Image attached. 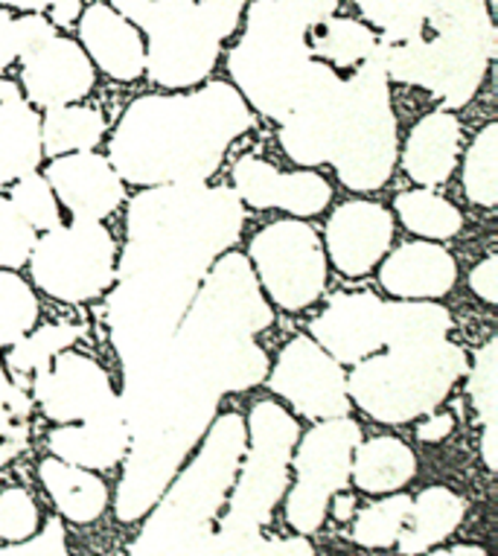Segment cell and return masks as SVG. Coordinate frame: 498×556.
Masks as SVG:
<instances>
[{
  "label": "cell",
  "mask_w": 498,
  "mask_h": 556,
  "mask_svg": "<svg viewBox=\"0 0 498 556\" xmlns=\"http://www.w3.org/2000/svg\"><path fill=\"white\" fill-rule=\"evenodd\" d=\"M245 431L248 455L239 464L234 486L227 493L225 516L216 525L231 530H263L289 486V464L300 426L283 405L263 400L248 414Z\"/></svg>",
  "instance_id": "cell-8"
},
{
  "label": "cell",
  "mask_w": 498,
  "mask_h": 556,
  "mask_svg": "<svg viewBox=\"0 0 498 556\" xmlns=\"http://www.w3.org/2000/svg\"><path fill=\"white\" fill-rule=\"evenodd\" d=\"M452 414H435V410H432V414H426V420L418 426V438L423 440V443H440V440H446L452 434Z\"/></svg>",
  "instance_id": "cell-50"
},
{
  "label": "cell",
  "mask_w": 498,
  "mask_h": 556,
  "mask_svg": "<svg viewBox=\"0 0 498 556\" xmlns=\"http://www.w3.org/2000/svg\"><path fill=\"white\" fill-rule=\"evenodd\" d=\"M38 320L36 292L10 268H0V346H12Z\"/></svg>",
  "instance_id": "cell-39"
},
{
  "label": "cell",
  "mask_w": 498,
  "mask_h": 556,
  "mask_svg": "<svg viewBox=\"0 0 498 556\" xmlns=\"http://www.w3.org/2000/svg\"><path fill=\"white\" fill-rule=\"evenodd\" d=\"M254 126V114L231 83L190 93H152L123 111L111 131L109 161L135 187L199 184L225 161L234 140Z\"/></svg>",
  "instance_id": "cell-1"
},
{
  "label": "cell",
  "mask_w": 498,
  "mask_h": 556,
  "mask_svg": "<svg viewBox=\"0 0 498 556\" xmlns=\"http://www.w3.org/2000/svg\"><path fill=\"white\" fill-rule=\"evenodd\" d=\"M418 475V455L397 438H373L353 448L350 478L362 493L388 495Z\"/></svg>",
  "instance_id": "cell-28"
},
{
  "label": "cell",
  "mask_w": 498,
  "mask_h": 556,
  "mask_svg": "<svg viewBox=\"0 0 498 556\" xmlns=\"http://www.w3.org/2000/svg\"><path fill=\"white\" fill-rule=\"evenodd\" d=\"M269 388L307 420L350 417L347 376L336 358L307 336L291 338L269 370Z\"/></svg>",
  "instance_id": "cell-12"
},
{
  "label": "cell",
  "mask_w": 498,
  "mask_h": 556,
  "mask_svg": "<svg viewBox=\"0 0 498 556\" xmlns=\"http://www.w3.org/2000/svg\"><path fill=\"white\" fill-rule=\"evenodd\" d=\"M21 55V27L18 18L7 7H0V74L18 62Z\"/></svg>",
  "instance_id": "cell-48"
},
{
  "label": "cell",
  "mask_w": 498,
  "mask_h": 556,
  "mask_svg": "<svg viewBox=\"0 0 498 556\" xmlns=\"http://www.w3.org/2000/svg\"><path fill=\"white\" fill-rule=\"evenodd\" d=\"M498 344L496 338H489L487 344L481 346L472 362L470 382H466V393H470L472 408L478 414V420L484 426H496V408H498V374H496Z\"/></svg>",
  "instance_id": "cell-41"
},
{
  "label": "cell",
  "mask_w": 498,
  "mask_h": 556,
  "mask_svg": "<svg viewBox=\"0 0 498 556\" xmlns=\"http://www.w3.org/2000/svg\"><path fill=\"white\" fill-rule=\"evenodd\" d=\"M309 33L281 0H248L245 33L227 55L234 88L248 109L277 123L289 117L315 67Z\"/></svg>",
  "instance_id": "cell-5"
},
{
  "label": "cell",
  "mask_w": 498,
  "mask_h": 556,
  "mask_svg": "<svg viewBox=\"0 0 498 556\" xmlns=\"http://www.w3.org/2000/svg\"><path fill=\"white\" fill-rule=\"evenodd\" d=\"M362 443V429L350 417H329L298 438L295 475L298 481L286 498V521L300 536L315 533L324 525L333 495L347 490L353 448Z\"/></svg>",
  "instance_id": "cell-10"
},
{
  "label": "cell",
  "mask_w": 498,
  "mask_h": 556,
  "mask_svg": "<svg viewBox=\"0 0 498 556\" xmlns=\"http://www.w3.org/2000/svg\"><path fill=\"white\" fill-rule=\"evenodd\" d=\"M390 83L414 85L446 109H463L478 93L496 55V24L487 0H426L423 33L385 45Z\"/></svg>",
  "instance_id": "cell-2"
},
{
  "label": "cell",
  "mask_w": 498,
  "mask_h": 556,
  "mask_svg": "<svg viewBox=\"0 0 498 556\" xmlns=\"http://www.w3.org/2000/svg\"><path fill=\"white\" fill-rule=\"evenodd\" d=\"M201 10L208 12L210 21L216 24V29L222 33V38H231L242 21L245 3L248 0H196Z\"/></svg>",
  "instance_id": "cell-46"
},
{
  "label": "cell",
  "mask_w": 498,
  "mask_h": 556,
  "mask_svg": "<svg viewBox=\"0 0 498 556\" xmlns=\"http://www.w3.org/2000/svg\"><path fill=\"white\" fill-rule=\"evenodd\" d=\"M397 140L385 50L376 45L345 79V100L326 164H333L347 190H379L397 166Z\"/></svg>",
  "instance_id": "cell-7"
},
{
  "label": "cell",
  "mask_w": 498,
  "mask_h": 556,
  "mask_svg": "<svg viewBox=\"0 0 498 556\" xmlns=\"http://www.w3.org/2000/svg\"><path fill=\"white\" fill-rule=\"evenodd\" d=\"M199 455L182 466L126 556H208L222 504L245 457L248 431L239 414L210 422Z\"/></svg>",
  "instance_id": "cell-3"
},
{
  "label": "cell",
  "mask_w": 498,
  "mask_h": 556,
  "mask_svg": "<svg viewBox=\"0 0 498 556\" xmlns=\"http://www.w3.org/2000/svg\"><path fill=\"white\" fill-rule=\"evenodd\" d=\"M432 556H487L478 547H455V551H444V554H432Z\"/></svg>",
  "instance_id": "cell-55"
},
{
  "label": "cell",
  "mask_w": 498,
  "mask_h": 556,
  "mask_svg": "<svg viewBox=\"0 0 498 556\" xmlns=\"http://www.w3.org/2000/svg\"><path fill=\"white\" fill-rule=\"evenodd\" d=\"M55 0H0V7L7 10H21V12H45L53 7Z\"/></svg>",
  "instance_id": "cell-53"
},
{
  "label": "cell",
  "mask_w": 498,
  "mask_h": 556,
  "mask_svg": "<svg viewBox=\"0 0 498 556\" xmlns=\"http://www.w3.org/2000/svg\"><path fill=\"white\" fill-rule=\"evenodd\" d=\"M10 201L12 207L21 213V219L27 222L33 230L45 233V230L55 228L62 222V216H59V201H55L45 175L29 173L24 178H18L15 187H12Z\"/></svg>",
  "instance_id": "cell-40"
},
{
  "label": "cell",
  "mask_w": 498,
  "mask_h": 556,
  "mask_svg": "<svg viewBox=\"0 0 498 556\" xmlns=\"http://www.w3.org/2000/svg\"><path fill=\"white\" fill-rule=\"evenodd\" d=\"M461 149V123L452 111H432L411 128L402 149V169L420 187L444 184Z\"/></svg>",
  "instance_id": "cell-25"
},
{
  "label": "cell",
  "mask_w": 498,
  "mask_h": 556,
  "mask_svg": "<svg viewBox=\"0 0 498 556\" xmlns=\"http://www.w3.org/2000/svg\"><path fill=\"white\" fill-rule=\"evenodd\" d=\"M333 510H336V519H350V513H353L356 502H353V495H347L345 490L341 493L333 495Z\"/></svg>",
  "instance_id": "cell-54"
},
{
  "label": "cell",
  "mask_w": 498,
  "mask_h": 556,
  "mask_svg": "<svg viewBox=\"0 0 498 556\" xmlns=\"http://www.w3.org/2000/svg\"><path fill=\"white\" fill-rule=\"evenodd\" d=\"M0 556H71L64 542V528L59 519L47 521L41 533H33L24 542H10V547H0Z\"/></svg>",
  "instance_id": "cell-45"
},
{
  "label": "cell",
  "mask_w": 498,
  "mask_h": 556,
  "mask_svg": "<svg viewBox=\"0 0 498 556\" xmlns=\"http://www.w3.org/2000/svg\"><path fill=\"white\" fill-rule=\"evenodd\" d=\"M33 396L21 391L10 376L0 370V466L10 464L27 448Z\"/></svg>",
  "instance_id": "cell-38"
},
{
  "label": "cell",
  "mask_w": 498,
  "mask_h": 556,
  "mask_svg": "<svg viewBox=\"0 0 498 556\" xmlns=\"http://www.w3.org/2000/svg\"><path fill=\"white\" fill-rule=\"evenodd\" d=\"M210 554L213 556H315V547L309 545L307 536L291 539H269L263 530H213L210 539Z\"/></svg>",
  "instance_id": "cell-37"
},
{
  "label": "cell",
  "mask_w": 498,
  "mask_h": 556,
  "mask_svg": "<svg viewBox=\"0 0 498 556\" xmlns=\"http://www.w3.org/2000/svg\"><path fill=\"white\" fill-rule=\"evenodd\" d=\"M341 100L345 79L336 74V67L315 62L295 109L289 117L281 119V147L295 164L312 169L329 161Z\"/></svg>",
  "instance_id": "cell-15"
},
{
  "label": "cell",
  "mask_w": 498,
  "mask_h": 556,
  "mask_svg": "<svg viewBox=\"0 0 498 556\" xmlns=\"http://www.w3.org/2000/svg\"><path fill=\"white\" fill-rule=\"evenodd\" d=\"M24 97L38 109H59L85 100L97 85V71L88 53L73 38L55 33L50 41L21 55Z\"/></svg>",
  "instance_id": "cell-17"
},
{
  "label": "cell",
  "mask_w": 498,
  "mask_h": 556,
  "mask_svg": "<svg viewBox=\"0 0 498 556\" xmlns=\"http://www.w3.org/2000/svg\"><path fill=\"white\" fill-rule=\"evenodd\" d=\"M234 192L254 211H286L291 216H318L333 201V187L318 173H281L263 157L245 155L234 164Z\"/></svg>",
  "instance_id": "cell-18"
},
{
  "label": "cell",
  "mask_w": 498,
  "mask_h": 556,
  "mask_svg": "<svg viewBox=\"0 0 498 556\" xmlns=\"http://www.w3.org/2000/svg\"><path fill=\"white\" fill-rule=\"evenodd\" d=\"M33 280L45 294L64 303L100 298L117 277V242L100 222L73 219L36 239L29 254Z\"/></svg>",
  "instance_id": "cell-9"
},
{
  "label": "cell",
  "mask_w": 498,
  "mask_h": 556,
  "mask_svg": "<svg viewBox=\"0 0 498 556\" xmlns=\"http://www.w3.org/2000/svg\"><path fill=\"white\" fill-rule=\"evenodd\" d=\"M463 346L444 341L388 346L385 353L356 362L347 376V393L373 422L402 426L420 420L446 400L455 382L466 376Z\"/></svg>",
  "instance_id": "cell-6"
},
{
  "label": "cell",
  "mask_w": 498,
  "mask_h": 556,
  "mask_svg": "<svg viewBox=\"0 0 498 556\" xmlns=\"http://www.w3.org/2000/svg\"><path fill=\"white\" fill-rule=\"evenodd\" d=\"M38 478L45 483L50 502L59 507V516L67 521L91 525L109 507V486L91 469L64 464L59 457H47L38 466Z\"/></svg>",
  "instance_id": "cell-26"
},
{
  "label": "cell",
  "mask_w": 498,
  "mask_h": 556,
  "mask_svg": "<svg viewBox=\"0 0 498 556\" xmlns=\"http://www.w3.org/2000/svg\"><path fill=\"white\" fill-rule=\"evenodd\" d=\"M466 516V502L446 486H428L418 498H411V510L397 545L402 556H420L449 539L461 528Z\"/></svg>",
  "instance_id": "cell-27"
},
{
  "label": "cell",
  "mask_w": 498,
  "mask_h": 556,
  "mask_svg": "<svg viewBox=\"0 0 498 556\" xmlns=\"http://www.w3.org/2000/svg\"><path fill=\"white\" fill-rule=\"evenodd\" d=\"M38 530V507L36 498L21 490L7 486L0 493V539L3 542H24Z\"/></svg>",
  "instance_id": "cell-43"
},
{
  "label": "cell",
  "mask_w": 498,
  "mask_h": 556,
  "mask_svg": "<svg viewBox=\"0 0 498 556\" xmlns=\"http://www.w3.org/2000/svg\"><path fill=\"white\" fill-rule=\"evenodd\" d=\"M281 3L291 12V15H298L309 29H315L321 27L326 18L336 15L341 0H281Z\"/></svg>",
  "instance_id": "cell-47"
},
{
  "label": "cell",
  "mask_w": 498,
  "mask_h": 556,
  "mask_svg": "<svg viewBox=\"0 0 498 556\" xmlns=\"http://www.w3.org/2000/svg\"><path fill=\"white\" fill-rule=\"evenodd\" d=\"M36 245V230L21 219V213L12 207L7 195H0V268H21L29 263Z\"/></svg>",
  "instance_id": "cell-42"
},
{
  "label": "cell",
  "mask_w": 498,
  "mask_h": 556,
  "mask_svg": "<svg viewBox=\"0 0 498 556\" xmlns=\"http://www.w3.org/2000/svg\"><path fill=\"white\" fill-rule=\"evenodd\" d=\"M82 15V3L79 0H55L50 7V24L53 27H71L76 24Z\"/></svg>",
  "instance_id": "cell-51"
},
{
  "label": "cell",
  "mask_w": 498,
  "mask_h": 556,
  "mask_svg": "<svg viewBox=\"0 0 498 556\" xmlns=\"http://www.w3.org/2000/svg\"><path fill=\"white\" fill-rule=\"evenodd\" d=\"M496 268H498V260L493 254H489L487 260H484V263H478V265H475V268H472L470 286H472V292L478 294L481 301H487V303H496L498 301Z\"/></svg>",
  "instance_id": "cell-49"
},
{
  "label": "cell",
  "mask_w": 498,
  "mask_h": 556,
  "mask_svg": "<svg viewBox=\"0 0 498 556\" xmlns=\"http://www.w3.org/2000/svg\"><path fill=\"white\" fill-rule=\"evenodd\" d=\"M498 126L489 123L478 131V137L472 140L466 161H463V192L472 204L493 211L498 199Z\"/></svg>",
  "instance_id": "cell-35"
},
{
  "label": "cell",
  "mask_w": 498,
  "mask_h": 556,
  "mask_svg": "<svg viewBox=\"0 0 498 556\" xmlns=\"http://www.w3.org/2000/svg\"><path fill=\"white\" fill-rule=\"evenodd\" d=\"M105 135V117L88 105H59L47 109L41 119V152L50 157L71 152H91Z\"/></svg>",
  "instance_id": "cell-30"
},
{
  "label": "cell",
  "mask_w": 498,
  "mask_h": 556,
  "mask_svg": "<svg viewBox=\"0 0 498 556\" xmlns=\"http://www.w3.org/2000/svg\"><path fill=\"white\" fill-rule=\"evenodd\" d=\"M248 263L257 280L286 312H303L324 294L326 254L309 225L283 219L265 225L248 248Z\"/></svg>",
  "instance_id": "cell-11"
},
{
  "label": "cell",
  "mask_w": 498,
  "mask_h": 556,
  "mask_svg": "<svg viewBox=\"0 0 498 556\" xmlns=\"http://www.w3.org/2000/svg\"><path fill=\"white\" fill-rule=\"evenodd\" d=\"M85 336V327L79 324H47L41 329H29L27 336L18 338L12 350L7 353V376L18 384L21 391H33V384L38 382V376L45 374L50 362L59 353L71 350L79 338Z\"/></svg>",
  "instance_id": "cell-29"
},
{
  "label": "cell",
  "mask_w": 498,
  "mask_h": 556,
  "mask_svg": "<svg viewBox=\"0 0 498 556\" xmlns=\"http://www.w3.org/2000/svg\"><path fill=\"white\" fill-rule=\"evenodd\" d=\"M47 184L55 201L73 219L100 222L117 211L126 199V184L105 155L97 152H71L53 157L47 166Z\"/></svg>",
  "instance_id": "cell-19"
},
{
  "label": "cell",
  "mask_w": 498,
  "mask_h": 556,
  "mask_svg": "<svg viewBox=\"0 0 498 556\" xmlns=\"http://www.w3.org/2000/svg\"><path fill=\"white\" fill-rule=\"evenodd\" d=\"M109 7L132 21L144 36H149L154 29L166 27L170 21L182 18L184 12H190L196 0H111Z\"/></svg>",
  "instance_id": "cell-44"
},
{
  "label": "cell",
  "mask_w": 498,
  "mask_h": 556,
  "mask_svg": "<svg viewBox=\"0 0 498 556\" xmlns=\"http://www.w3.org/2000/svg\"><path fill=\"white\" fill-rule=\"evenodd\" d=\"M498 431L496 426H484V438H481V455L487 469H496V452H498Z\"/></svg>",
  "instance_id": "cell-52"
},
{
  "label": "cell",
  "mask_w": 498,
  "mask_h": 556,
  "mask_svg": "<svg viewBox=\"0 0 498 556\" xmlns=\"http://www.w3.org/2000/svg\"><path fill=\"white\" fill-rule=\"evenodd\" d=\"M47 446L53 457L64 464L82 466V469H114L123 464L128 452V426L123 405L102 410L97 417H88L82 422H67L55 426L47 434Z\"/></svg>",
  "instance_id": "cell-23"
},
{
  "label": "cell",
  "mask_w": 498,
  "mask_h": 556,
  "mask_svg": "<svg viewBox=\"0 0 498 556\" xmlns=\"http://www.w3.org/2000/svg\"><path fill=\"white\" fill-rule=\"evenodd\" d=\"M385 306L373 292H338L309 324L312 341L338 365H356L385 346Z\"/></svg>",
  "instance_id": "cell-16"
},
{
  "label": "cell",
  "mask_w": 498,
  "mask_h": 556,
  "mask_svg": "<svg viewBox=\"0 0 498 556\" xmlns=\"http://www.w3.org/2000/svg\"><path fill=\"white\" fill-rule=\"evenodd\" d=\"M326 254L345 277H364L394 242V216L376 201H347L324 230Z\"/></svg>",
  "instance_id": "cell-20"
},
{
  "label": "cell",
  "mask_w": 498,
  "mask_h": 556,
  "mask_svg": "<svg viewBox=\"0 0 498 556\" xmlns=\"http://www.w3.org/2000/svg\"><path fill=\"white\" fill-rule=\"evenodd\" d=\"M368 27L379 29L385 45L411 41L423 33L426 0H356Z\"/></svg>",
  "instance_id": "cell-36"
},
{
  "label": "cell",
  "mask_w": 498,
  "mask_h": 556,
  "mask_svg": "<svg viewBox=\"0 0 498 556\" xmlns=\"http://www.w3.org/2000/svg\"><path fill=\"white\" fill-rule=\"evenodd\" d=\"M315 36L309 38L312 55H321L329 67H356L373 53V47L379 45V36L368 24L356 18H326L321 27L312 29Z\"/></svg>",
  "instance_id": "cell-33"
},
{
  "label": "cell",
  "mask_w": 498,
  "mask_h": 556,
  "mask_svg": "<svg viewBox=\"0 0 498 556\" xmlns=\"http://www.w3.org/2000/svg\"><path fill=\"white\" fill-rule=\"evenodd\" d=\"M245 204L231 187L163 184L146 187L128 204L126 251L170 256L208 271L239 239Z\"/></svg>",
  "instance_id": "cell-4"
},
{
  "label": "cell",
  "mask_w": 498,
  "mask_h": 556,
  "mask_svg": "<svg viewBox=\"0 0 498 556\" xmlns=\"http://www.w3.org/2000/svg\"><path fill=\"white\" fill-rule=\"evenodd\" d=\"M394 211L411 233H418L428 242L458 237L463 228L461 211L452 201H446L444 195H437L428 187L399 192L397 201H394Z\"/></svg>",
  "instance_id": "cell-32"
},
{
  "label": "cell",
  "mask_w": 498,
  "mask_h": 556,
  "mask_svg": "<svg viewBox=\"0 0 498 556\" xmlns=\"http://www.w3.org/2000/svg\"><path fill=\"white\" fill-rule=\"evenodd\" d=\"M82 50L88 53L105 76L117 83H135L146 74V41L144 33L123 18L109 3L85 7L76 21Z\"/></svg>",
  "instance_id": "cell-21"
},
{
  "label": "cell",
  "mask_w": 498,
  "mask_h": 556,
  "mask_svg": "<svg viewBox=\"0 0 498 556\" xmlns=\"http://www.w3.org/2000/svg\"><path fill=\"white\" fill-rule=\"evenodd\" d=\"M458 263L435 242H406L382 263V289L399 301H437L452 292Z\"/></svg>",
  "instance_id": "cell-22"
},
{
  "label": "cell",
  "mask_w": 498,
  "mask_h": 556,
  "mask_svg": "<svg viewBox=\"0 0 498 556\" xmlns=\"http://www.w3.org/2000/svg\"><path fill=\"white\" fill-rule=\"evenodd\" d=\"M146 41V76L170 91L196 88L216 67L222 50V33L199 3L182 18L170 21L166 27L154 29Z\"/></svg>",
  "instance_id": "cell-13"
},
{
  "label": "cell",
  "mask_w": 498,
  "mask_h": 556,
  "mask_svg": "<svg viewBox=\"0 0 498 556\" xmlns=\"http://www.w3.org/2000/svg\"><path fill=\"white\" fill-rule=\"evenodd\" d=\"M29 396H36L41 414L55 426L82 422L120 405L105 367L73 350H64L50 362V367L33 384Z\"/></svg>",
  "instance_id": "cell-14"
},
{
  "label": "cell",
  "mask_w": 498,
  "mask_h": 556,
  "mask_svg": "<svg viewBox=\"0 0 498 556\" xmlns=\"http://www.w3.org/2000/svg\"><path fill=\"white\" fill-rule=\"evenodd\" d=\"M452 315L432 301H399L385 306V346H411L444 341Z\"/></svg>",
  "instance_id": "cell-31"
},
{
  "label": "cell",
  "mask_w": 498,
  "mask_h": 556,
  "mask_svg": "<svg viewBox=\"0 0 498 556\" xmlns=\"http://www.w3.org/2000/svg\"><path fill=\"white\" fill-rule=\"evenodd\" d=\"M41 119L18 85L0 79V184L36 173L41 164Z\"/></svg>",
  "instance_id": "cell-24"
},
{
  "label": "cell",
  "mask_w": 498,
  "mask_h": 556,
  "mask_svg": "<svg viewBox=\"0 0 498 556\" xmlns=\"http://www.w3.org/2000/svg\"><path fill=\"white\" fill-rule=\"evenodd\" d=\"M408 510H411V498L399 493H388L382 502L368 504L364 510L356 513L350 539L356 545L382 551V547L397 545L399 533L406 528Z\"/></svg>",
  "instance_id": "cell-34"
}]
</instances>
